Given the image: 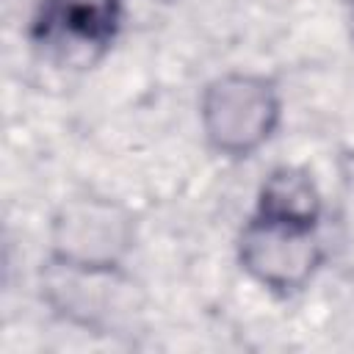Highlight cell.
Masks as SVG:
<instances>
[{
    "mask_svg": "<svg viewBox=\"0 0 354 354\" xmlns=\"http://www.w3.org/2000/svg\"><path fill=\"white\" fill-rule=\"evenodd\" d=\"M196 108L207 149L227 160H246L279 130L282 91L263 72L230 69L205 83Z\"/></svg>",
    "mask_w": 354,
    "mask_h": 354,
    "instance_id": "1",
    "label": "cell"
},
{
    "mask_svg": "<svg viewBox=\"0 0 354 354\" xmlns=\"http://www.w3.org/2000/svg\"><path fill=\"white\" fill-rule=\"evenodd\" d=\"M254 216L318 230L324 218V194L304 166L279 163L257 185Z\"/></svg>",
    "mask_w": 354,
    "mask_h": 354,
    "instance_id": "6",
    "label": "cell"
},
{
    "mask_svg": "<svg viewBox=\"0 0 354 354\" xmlns=\"http://www.w3.org/2000/svg\"><path fill=\"white\" fill-rule=\"evenodd\" d=\"M343 8H346V25H348V33L354 39V0H343Z\"/></svg>",
    "mask_w": 354,
    "mask_h": 354,
    "instance_id": "7",
    "label": "cell"
},
{
    "mask_svg": "<svg viewBox=\"0 0 354 354\" xmlns=\"http://www.w3.org/2000/svg\"><path fill=\"white\" fill-rule=\"evenodd\" d=\"M122 19V0H39L30 41L61 64L86 66L113 47Z\"/></svg>",
    "mask_w": 354,
    "mask_h": 354,
    "instance_id": "5",
    "label": "cell"
},
{
    "mask_svg": "<svg viewBox=\"0 0 354 354\" xmlns=\"http://www.w3.org/2000/svg\"><path fill=\"white\" fill-rule=\"evenodd\" d=\"M39 293L55 318L91 335H130L144 313V296L127 266L91 268L47 257Z\"/></svg>",
    "mask_w": 354,
    "mask_h": 354,
    "instance_id": "2",
    "label": "cell"
},
{
    "mask_svg": "<svg viewBox=\"0 0 354 354\" xmlns=\"http://www.w3.org/2000/svg\"><path fill=\"white\" fill-rule=\"evenodd\" d=\"M138 241V221L127 205L102 194H77L64 199L47 230V257L91 266L119 268L127 266Z\"/></svg>",
    "mask_w": 354,
    "mask_h": 354,
    "instance_id": "3",
    "label": "cell"
},
{
    "mask_svg": "<svg viewBox=\"0 0 354 354\" xmlns=\"http://www.w3.org/2000/svg\"><path fill=\"white\" fill-rule=\"evenodd\" d=\"M241 271L274 296H293L318 277L326 249L318 230L249 216L235 241Z\"/></svg>",
    "mask_w": 354,
    "mask_h": 354,
    "instance_id": "4",
    "label": "cell"
}]
</instances>
